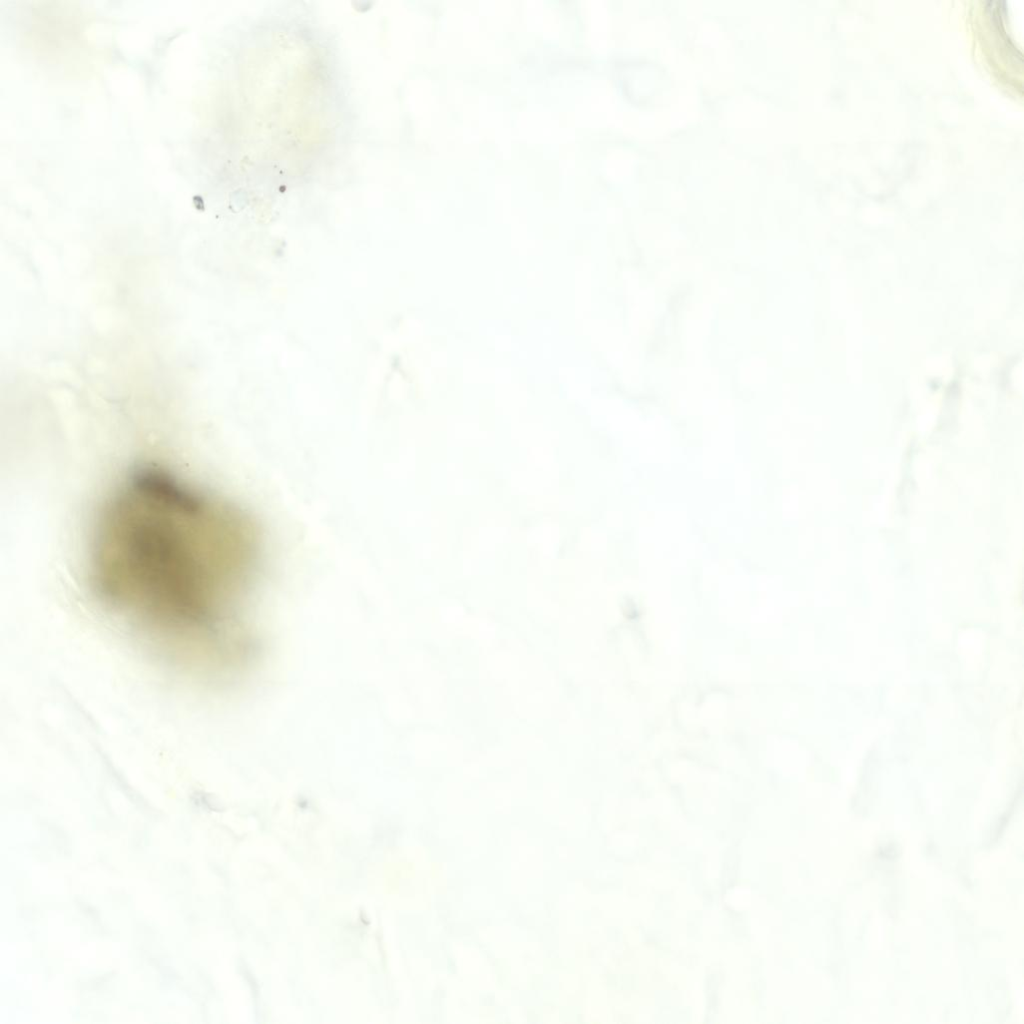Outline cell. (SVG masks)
Segmentation results:
<instances>
[{
	"label": "cell",
	"instance_id": "obj_1",
	"mask_svg": "<svg viewBox=\"0 0 1024 1024\" xmlns=\"http://www.w3.org/2000/svg\"><path fill=\"white\" fill-rule=\"evenodd\" d=\"M88 559L101 605L176 664L218 668L247 645L241 616L262 541L252 518L226 499L141 466L99 511Z\"/></svg>",
	"mask_w": 1024,
	"mask_h": 1024
}]
</instances>
